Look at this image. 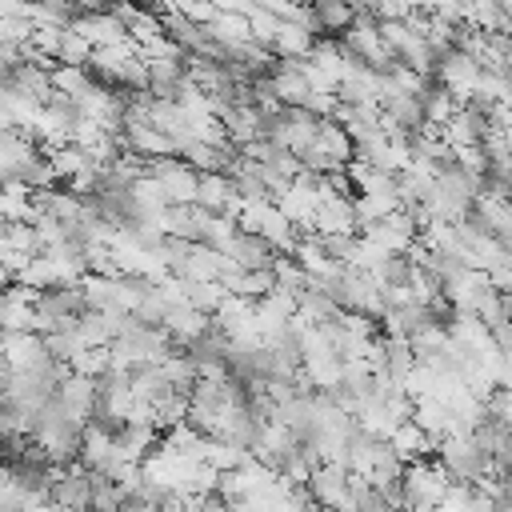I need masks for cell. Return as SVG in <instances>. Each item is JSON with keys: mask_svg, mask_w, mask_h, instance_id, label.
Segmentation results:
<instances>
[{"mask_svg": "<svg viewBox=\"0 0 512 512\" xmlns=\"http://www.w3.org/2000/svg\"><path fill=\"white\" fill-rule=\"evenodd\" d=\"M8 380H12V364H8V356L0 352V392H8Z\"/></svg>", "mask_w": 512, "mask_h": 512, "instance_id": "cell-4", "label": "cell"}, {"mask_svg": "<svg viewBox=\"0 0 512 512\" xmlns=\"http://www.w3.org/2000/svg\"><path fill=\"white\" fill-rule=\"evenodd\" d=\"M224 256H228L232 268L256 272V268H272L280 260V248L272 240H264L260 232H252V228H236L232 240H228V248H224Z\"/></svg>", "mask_w": 512, "mask_h": 512, "instance_id": "cell-1", "label": "cell"}, {"mask_svg": "<svg viewBox=\"0 0 512 512\" xmlns=\"http://www.w3.org/2000/svg\"><path fill=\"white\" fill-rule=\"evenodd\" d=\"M388 444H392V452L404 460V464H412V460H424V456H432L436 452V440L416 424V420H404V424H396L392 432H388Z\"/></svg>", "mask_w": 512, "mask_h": 512, "instance_id": "cell-3", "label": "cell"}, {"mask_svg": "<svg viewBox=\"0 0 512 512\" xmlns=\"http://www.w3.org/2000/svg\"><path fill=\"white\" fill-rule=\"evenodd\" d=\"M24 328H36L32 288L8 284V288H0V332H24Z\"/></svg>", "mask_w": 512, "mask_h": 512, "instance_id": "cell-2", "label": "cell"}]
</instances>
